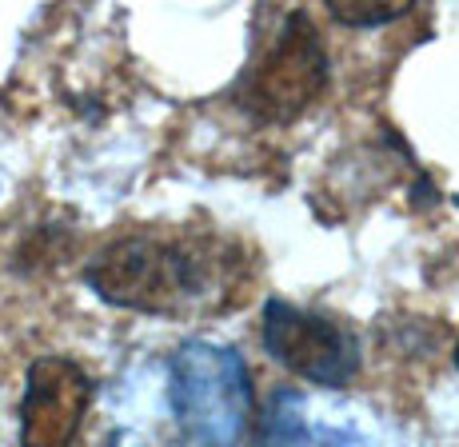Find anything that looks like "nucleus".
<instances>
[{"mask_svg": "<svg viewBox=\"0 0 459 447\" xmlns=\"http://www.w3.org/2000/svg\"><path fill=\"white\" fill-rule=\"evenodd\" d=\"M84 279L104 304L132 312H224L240 288V252L216 236H125L96 252Z\"/></svg>", "mask_w": 459, "mask_h": 447, "instance_id": "obj_1", "label": "nucleus"}, {"mask_svg": "<svg viewBox=\"0 0 459 447\" xmlns=\"http://www.w3.org/2000/svg\"><path fill=\"white\" fill-rule=\"evenodd\" d=\"M172 408L184 443L232 447L248 424V367L232 348L184 344L172 359Z\"/></svg>", "mask_w": 459, "mask_h": 447, "instance_id": "obj_2", "label": "nucleus"}, {"mask_svg": "<svg viewBox=\"0 0 459 447\" xmlns=\"http://www.w3.org/2000/svg\"><path fill=\"white\" fill-rule=\"evenodd\" d=\"M324 84H328V52L320 32L307 21V13H288L272 48L240 76L236 100L255 120L288 125L320 100Z\"/></svg>", "mask_w": 459, "mask_h": 447, "instance_id": "obj_3", "label": "nucleus"}, {"mask_svg": "<svg viewBox=\"0 0 459 447\" xmlns=\"http://www.w3.org/2000/svg\"><path fill=\"white\" fill-rule=\"evenodd\" d=\"M264 348L292 375L320 388H343L359 372V340L343 320L296 308L288 300L264 304Z\"/></svg>", "mask_w": 459, "mask_h": 447, "instance_id": "obj_4", "label": "nucleus"}, {"mask_svg": "<svg viewBox=\"0 0 459 447\" xmlns=\"http://www.w3.org/2000/svg\"><path fill=\"white\" fill-rule=\"evenodd\" d=\"M88 400L92 380L81 364L65 356L32 359L21 403V447H68L76 440Z\"/></svg>", "mask_w": 459, "mask_h": 447, "instance_id": "obj_5", "label": "nucleus"}, {"mask_svg": "<svg viewBox=\"0 0 459 447\" xmlns=\"http://www.w3.org/2000/svg\"><path fill=\"white\" fill-rule=\"evenodd\" d=\"M403 13H408V4H400V0H384V4H372V0H332V16L340 24H351V29L387 24Z\"/></svg>", "mask_w": 459, "mask_h": 447, "instance_id": "obj_6", "label": "nucleus"}, {"mask_svg": "<svg viewBox=\"0 0 459 447\" xmlns=\"http://www.w3.org/2000/svg\"><path fill=\"white\" fill-rule=\"evenodd\" d=\"M299 416H288L284 411V400L272 403L268 411V424H264V435H260V447H307V432L296 424Z\"/></svg>", "mask_w": 459, "mask_h": 447, "instance_id": "obj_7", "label": "nucleus"}, {"mask_svg": "<svg viewBox=\"0 0 459 447\" xmlns=\"http://www.w3.org/2000/svg\"><path fill=\"white\" fill-rule=\"evenodd\" d=\"M455 367H459V344H455Z\"/></svg>", "mask_w": 459, "mask_h": 447, "instance_id": "obj_8", "label": "nucleus"}]
</instances>
